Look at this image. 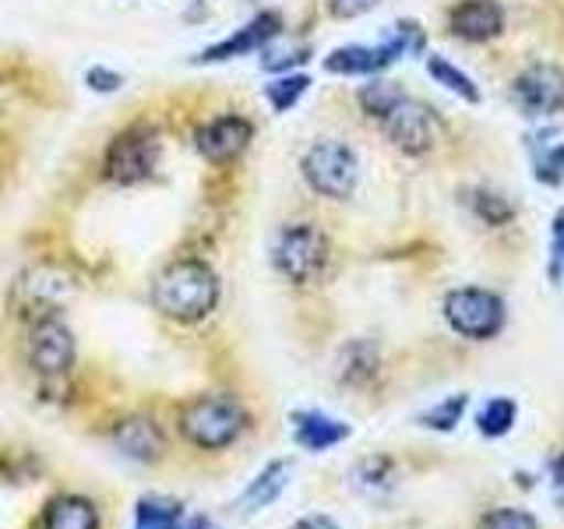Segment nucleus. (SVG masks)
I'll list each match as a JSON object with an SVG mask.
<instances>
[{
    "label": "nucleus",
    "mask_w": 564,
    "mask_h": 529,
    "mask_svg": "<svg viewBox=\"0 0 564 529\" xmlns=\"http://www.w3.org/2000/svg\"><path fill=\"white\" fill-rule=\"evenodd\" d=\"M511 106L525 120H546L564 110V67L551 61H536L522 67L508 88Z\"/></svg>",
    "instance_id": "0eeeda50"
},
{
    "label": "nucleus",
    "mask_w": 564,
    "mask_h": 529,
    "mask_svg": "<svg viewBox=\"0 0 564 529\" xmlns=\"http://www.w3.org/2000/svg\"><path fill=\"white\" fill-rule=\"evenodd\" d=\"M290 423H293V441L304 452H328L335 445H343L352 434L349 423H343L339 417H328L322 410H296Z\"/></svg>",
    "instance_id": "2eb2a0df"
},
{
    "label": "nucleus",
    "mask_w": 564,
    "mask_h": 529,
    "mask_svg": "<svg viewBox=\"0 0 564 529\" xmlns=\"http://www.w3.org/2000/svg\"><path fill=\"white\" fill-rule=\"evenodd\" d=\"M290 529H339V522L328 519V516H304V519H296Z\"/></svg>",
    "instance_id": "72a5a7b5"
},
{
    "label": "nucleus",
    "mask_w": 564,
    "mask_h": 529,
    "mask_svg": "<svg viewBox=\"0 0 564 529\" xmlns=\"http://www.w3.org/2000/svg\"><path fill=\"white\" fill-rule=\"evenodd\" d=\"M469 212L490 229L508 226L511 219H516V205H511L505 194L494 191V187H473L469 191Z\"/></svg>",
    "instance_id": "5701e85b"
},
{
    "label": "nucleus",
    "mask_w": 564,
    "mask_h": 529,
    "mask_svg": "<svg viewBox=\"0 0 564 529\" xmlns=\"http://www.w3.org/2000/svg\"><path fill=\"white\" fill-rule=\"evenodd\" d=\"M427 75L441 85V88H448L452 96H458L463 102H480L484 99V93H480V85H476L463 67L458 64H452V61H445V57H427Z\"/></svg>",
    "instance_id": "412c9836"
},
{
    "label": "nucleus",
    "mask_w": 564,
    "mask_h": 529,
    "mask_svg": "<svg viewBox=\"0 0 564 529\" xmlns=\"http://www.w3.org/2000/svg\"><path fill=\"white\" fill-rule=\"evenodd\" d=\"M381 131L392 145L405 155H427L431 149H437L441 141V117L434 106H427L423 99H410L405 96L392 114L381 120Z\"/></svg>",
    "instance_id": "6e6552de"
},
{
    "label": "nucleus",
    "mask_w": 564,
    "mask_h": 529,
    "mask_svg": "<svg viewBox=\"0 0 564 529\" xmlns=\"http://www.w3.org/2000/svg\"><path fill=\"white\" fill-rule=\"evenodd\" d=\"M466 410H469V396L466 392H452L441 402L427 406V410L416 417V423H420V428H427V431H437V434H452L458 423H463Z\"/></svg>",
    "instance_id": "4be33fe9"
},
{
    "label": "nucleus",
    "mask_w": 564,
    "mask_h": 529,
    "mask_svg": "<svg viewBox=\"0 0 564 529\" xmlns=\"http://www.w3.org/2000/svg\"><path fill=\"white\" fill-rule=\"evenodd\" d=\"M75 335L61 322L57 314L35 317V325L29 332V364L32 370H40L43 378H61L75 367Z\"/></svg>",
    "instance_id": "1a4fd4ad"
},
{
    "label": "nucleus",
    "mask_w": 564,
    "mask_h": 529,
    "mask_svg": "<svg viewBox=\"0 0 564 529\" xmlns=\"http://www.w3.org/2000/svg\"><path fill=\"white\" fill-rule=\"evenodd\" d=\"M113 445L134 463H159L166 452V438L159 431V423L152 417H123L113 428Z\"/></svg>",
    "instance_id": "4468645a"
},
{
    "label": "nucleus",
    "mask_w": 564,
    "mask_h": 529,
    "mask_svg": "<svg viewBox=\"0 0 564 529\" xmlns=\"http://www.w3.org/2000/svg\"><path fill=\"white\" fill-rule=\"evenodd\" d=\"M445 25L463 43H490L505 32V8L498 0H455Z\"/></svg>",
    "instance_id": "f8f14e48"
},
{
    "label": "nucleus",
    "mask_w": 564,
    "mask_h": 529,
    "mask_svg": "<svg viewBox=\"0 0 564 529\" xmlns=\"http://www.w3.org/2000/svg\"><path fill=\"white\" fill-rule=\"evenodd\" d=\"M392 481V463L388 458H364V463L352 469V484H360L367 490H384V484Z\"/></svg>",
    "instance_id": "c85d7f7f"
},
{
    "label": "nucleus",
    "mask_w": 564,
    "mask_h": 529,
    "mask_svg": "<svg viewBox=\"0 0 564 529\" xmlns=\"http://www.w3.org/2000/svg\"><path fill=\"white\" fill-rule=\"evenodd\" d=\"M529 163H533V176L543 187H561L564 184V141H557L551 131L529 134L525 138Z\"/></svg>",
    "instance_id": "dca6fc26"
},
{
    "label": "nucleus",
    "mask_w": 564,
    "mask_h": 529,
    "mask_svg": "<svg viewBox=\"0 0 564 529\" xmlns=\"http://www.w3.org/2000/svg\"><path fill=\"white\" fill-rule=\"evenodd\" d=\"M70 290H75V282L67 279V272L53 269V264H40V269H32L18 282V300H22L25 311L50 317V314H57V307L70 296Z\"/></svg>",
    "instance_id": "ddd939ff"
},
{
    "label": "nucleus",
    "mask_w": 564,
    "mask_h": 529,
    "mask_svg": "<svg viewBox=\"0 0 564 529\" xmlns=\"http://www.w3.org/2000/svg\"><path fill=\"white\" fill-rule=\"evenodd\" d=\"M184 511L170 498H141L138 501V516L134 529H181Z\"/></svg>",
    "instance_id": "a878e982"
},
{
    "label": "nucleus",
    "mask_w": 564,
    "mask_h": 529,
    "mask_svg": "<svg viewBox=\"0 0 564 529\" xmlns=\"http://www.w3.org/2000/svg\"><path fill=\"white\" fill-rule=\"evenodd\" d=\"M243 431H247V410L234 396L208 392V396H194L191 402L181 406V434L194 449L205 452L229 449Z\"/></svg>",
    "instance_id": "f03ea898"
},
{
    "label": "nucleus",
    "mask_w": 564,
    "mask_h": 529,
    "mask_svg": "<svg viewBox=\"0 0 564 529\" xmlns=\"http://www.w3.org/2000/svg\"><path fill=\"white\" fill-rule=\"evenodd\" d=\"M152 304L159 314L181 325H194L208 317L219 304V276L202 258L170 261L152 282Z\"/></svg>",
    "instance_id": "f257e3e1"
},
{
    "label": "nucleus",
    "mask_w": 564,
    "mask_h": 529,
    "mask_svg": "<svg viewBox=\"0 0 564 529\" xmlns=\"http://www.w3.org/2000/svg\"><path fill=\"white\" fill-rule=\"evenodd\" d=\"M272 264L275 272L293 282V287H307L328 264V237L317 223H290L279 229L272 244Z\"/></svg>",
    "instance_id": "39448f33"
},
{
    "label": "nucleus",
    "mask_w": 564,
    "mask_h": 529,
    "mask_svg": "<svg viewBox=\"0 0 564 529\" xmlns=\"http://www.w3.org/2000/svg\"><path fill=\"white\" fill-rule=\"evenodd\" d=\"M378 346L367 343V339H357L343 349L339 357V381L352 385V388H364L367 381L378 378Z\"/></svg>",
    "instance_id": "6ab92c4d"
},
{
    "label": "nucleus",
    "mask_w": 564,
    "mask_h": 529,
    "mask_svg": "<svg viewBox=\"0 0 564 529\" xmlns=\"http://www.w3.org/2000/svg\"><path fill=\"white\" fill-rule=\"evenodd\" d=\"M43 529H99V508L82 494H61L46 505Z\"/></svg>",
    "instance_id": "f3484780"
},
{
    "label": "nucleus",
    "mask_w": 564,
    "mask_h": 529,
    "mask_svg": "<svg viewBox=\"0 0 564 529\" xmlns=\"http://www.w3.org/2000/svg\"><path fill=\"white\" fill-rule=\"evenodd\" d=\"M516 420H519L516 399L494 396L480 406V410H476V431H480L484 438H505L511 428H516Z\"/></svg>",
    "instance_id": "b1692460"
},
{
    "label": "nucleus",
    "mask_w": 564,
    "mask_h": 529,
    "mask_svg": "<svg viewBox=\"0 0 564 529\" xmlns=\"http://www.w3.org/2000/svg\"><path fill=\"white\" fill-rule=\"evenodd\" d=\"M264 61L261 67L264 71H272V75H286V71H296L300 64H307L311 61V46H290V50H272V46H264Z\"/></svg>",
    "instance_id": "cd10ccee"
},
{
    "label": "nucleus",
    "mask_w": 564,
    "mask_h": 529,
    "mask_svg": "<svg viewBox=\"0 0 564 529\" xmlns=\"http://www.w3.org/2000/svg\"><path fill=\"white\" fill-rule=\"evenodd\" d=\"M551 490H554V501L564 508V452L551 458Z\"/></svg>",
    "instance_id": "473e14b6"
},
{
    "label": "nucleus",
    "mask_w": 564,
    "mask_h": 529,
    "mask_svg": "<svg viewBox=\"0 0 564 529\" xmlns=\"http://www.w3.org/2000/svg\"><path fill=\"white\" fill-rule=\"evenodd\" d=\"M402 99H405L402 85L388 82V78H381V75H375V78H370L367 85H360V93H357V102H360L364 117L378 120V123H381L388 114H392Z\"/></svg>",
    "instance_id": "aec40b11"
},
{
    "label": "nucleus",
    "mask_w": 564,
    "mask_h": 529,
    "mask_svg": "<svg viewBox=\"0 0 564 529\" xmlns=\"http://www.w3.org/2000/svg\"><path fill=\"white\" fill-rule=\"evenodd\" d=\"M307 88H311V78L304 71H286V75H275L269 85H264V99H269L275 114H290L293 106L307 96Z\"/></svg>",
    "instance_id": "393cba45"
},
{
    "label": "nucleus",
    "mask_w": 564,
    "mask_h": 529,
    "mask_svg": "<svg viewBox=\"0 0 564 529\" xmlns=\"http://www.w3.org/2000/svg\"><path fill=\"white\" fill-rule=\"evenodd\" d=\"M381 4V0H328V14L339 18V22H352V18H364Z\"/></svg>",
    "instance_id": "7c9ffc66"
},
{
    "label": "nucleus",
    "mask_w": 564,
    "mask_h": 529,
    "mask_svg": "<svg viewBox=\"0 0 564 529\" xmlns=\"http://www.w3.org/2000/svg\"><path fill=\"white\" fill-rule=\"evenodd\" d=\"M290 473L293 466L286 463V458H275V463L264 466L251 484H247V490L240 494V508L243 511H261V508H269L282 490H286L290 484Z\"/></svg>",
    "instance_id": "a211bd4d"
},
{
    "label": "nucleus",
    "mask_w": 564,
    "mask_h": 529,
    "mask_svg": "<svg viewBox=\"0 0 564 529\" xmlns=\"http://www.w3.org/2000/svg\"><path fill=\"white\" fill-rule=\"evenodd\" d=\"M300 173H304L314 194L332 202H346L360 184V159L343 138H317L304 152V159H300Z\"/></svg>",
    "instance_id": "7ed1b4c3"
},
{
    "label": "nucleus",
    "mask_w": 564,
    "mask_h": 529,
    "mask_svg": "<svg viewBox=\"0 0 564 529\" xmlns=\"http://www.w3.org/2000/svg\"><path fill=\"white\" fill-rule=\"evenodd\" d=\"M85 85L93 88V93H117V88H123V75L113 67L96 64V67L85 71Z\"/></svg>",
    "instance_id": "c756f323"
},
{
    "label": "nucleus",
    "mask_w": 564,
    "mask_h": 529,
    "mask_svg": "<svg viewBox=\"0 0 564 529\" xmlns=\"http://www.w3.org/2000/svg\"><path fill=\"white\" fill-rule=\"evenodd\" d=\"M476 529H540L533 511H522V508H494L487 516L476 522Z\"/></svg>",
    "instance_id": "bb28decb"
},
{
    "label": "nucleus",
    "mask_w": 564,
    "mask_h": 529,
    "mask_svg": "<svg viewBox=\"0 0 564 529\" xmlns=\"http://www.w3.org/2000/svg\"><path fill=\"white\" fill-rule=\"evenodd\" d=\"M254 138V123L240 117V114H219L205 120L198 131H194V149H198V155L205 159V163L212 166H226L234 163V159H240L247 152V145H251Z\"/></svg>",
    "instance_id": "9d476101"
},
{
    "label": "nucleus",
    "mask_w": 564,
    "mask_h": 529,
    "mask_svg": "<svg viewBox=\"0 0 564 529\" xmlns=\"http://www.w3.org/2000/svg\"><path fill=\"white\" fill-rule=\"evenodd\" d=\"M187 529H208V522H205V519H194V522H191Z\"/></svg>",
    "instance_id": "f704fd0d"
},
{
    "label": "nucleus",
    "mask_w": 564,
    "mask_h": 529,
    "mask_svg": "<svg viewBox=\"0 0 564 529\" xmlns=\"http://www.w3.org/2000/svg\"><path fill=\"white\" fill-rule=\"evenodd\" d=\"M551 264L554 276H564V208L551 219Z\"/></svg>",
    "instance_id": "2f4dec72"
},
{
    "label": "nucleus",
    "mask_w": 564,
    "mask_h": 529,
    "mask_svg": "<svg viewBox=\"0 0 564 529\" xmlns=\"http://www.w3.org/2000/svg\"><path fill=\"white\" fill-rule=\"evenodd\" d=\"M279 32H282V18L275 11H261L247 25H240L234 35H226V40L202 50L194 61L198 64H223V61L247 57V53H261L264 46H272L279 40Z\"/></svg>",
    "instance_id": "9b49d317"
},
{
    "label": "nucleus",
    "mask_w": 564,
    "mask_h": 529,
    "mask_svg": "<svg viewBox=\"0 0 564 529\" xmlns=\"http://www.w3.org/2000/svg\"><path fill=\"white\" fill-rule=\"evenodd\" d=\"M159 155H163L159 131L149 128V123H131V128L120 131L110 141V149H106V159H102L106 181H113L120 187L149 181L159 166Z\"/></svg>",
    "instance_id": "423d86ee"
},
{
    "label": "nucleus",
    "mask_w": 564,
    "mask_h": 529,
    "mask_svg": "<svg viewBox=\"0 0 564 529\" xmlns=\"http://www.w3.org/2000/svg\"><path fill=\"white\" fill-rule=\"evenodd\" d=\"M445 322L455 335L473 343H490L498 339L505 322H508V304L501 293L484 290V287H455L445 293Z\"/></svg>",
    "instance_id": "20e7f679"
}]
</instances>
